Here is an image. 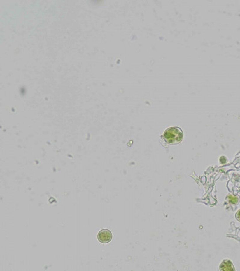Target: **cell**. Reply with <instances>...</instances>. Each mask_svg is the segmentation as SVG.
Instances as JSON below:
<instances>
[{"mask_svg":"<svg viewBox=\"0 0 240 271\" xmlns=\"http://www.w3.org/2000/svg\"><path fill=\"white\" fill-rule=\"evenodd\" d=\"M163 138L165 141L169 144H177L182 141L183 132L178 127H170L164 131Z\"/></svg>","mask_w":240,"mask_h":271,"instance_id":"1","label":"cell"},{"mask_svg":"<svg viewBox=\"0 0 240 271\" xmlns=\"http://www.w3.org/2000/svg\"><path fill=\"white\" fill-rule=\"evenodd\" d=\"M97 239L101 243L106 244L109 243L112 239V234L108 229H103L97 234Z\"/></svg>","mask_w":240,"mask_h":271,"instance_id":"2","label":"cell"},{"mask_svg":"<svg viewBox=\"0 0 240 271\" xmlns=\"http://www.w3.org/2000/svg\"><path fill=\"white\" fill-rule=\"evenodd\" d=\"M219 269L220 270H235V269L234 266L232 262L229 260H225L222 262Z\"/></svg>","mask_w":240,"mask_h":271,"instance_id":"3","label":"cell"},{"mask_svg":"<svg viewBox=\"0 0 240 271\" xmlns=\"http://www.w3.org/2000/svg\"><path fill=\"white\" fill-rule=\"evenodd\" d=\"M235 217H236V219H237L240 222V210H239L237 213H236V215H235Z\"/></svg>","mask_w":240,"mask_h":271,"instance_id":"4","label":"cell"}]
</instances>
